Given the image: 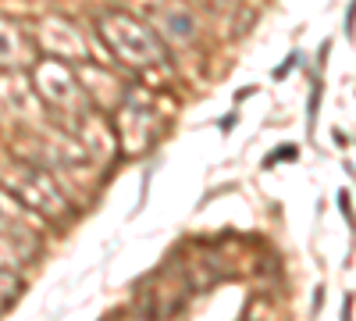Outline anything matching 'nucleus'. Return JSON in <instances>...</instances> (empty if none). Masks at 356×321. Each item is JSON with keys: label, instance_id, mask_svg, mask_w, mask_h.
<instances>
[{"label": "nucleus", "instance_id": "obj_7", "mask_svg": "<svg viewBox=\"0 0 356 321\" xmlns=\"http://www.w3.org/2000/svg\"><path fill=\"white\" fill-rule=\"evenodd\" d=\"M114 111H118L114 114V132H118V143L125 147V154L150 150L157 132H161V118H157V114L150 107H143V100H132V97H125Z\"/></svg>", "mask_w": 356, "mask_h": 321}, {"label": "nucleus", "instance_id": "obj_10", "mask_svg": "<svg viewBox=\"0 0 356 321\" xmlns=\"http://www.w3.org/2000/svg\"><path fill=\"white\" fill-rule=\"evenodd\" d=\"M22 275L15 272V268H8V265H0V314H8L15 304H18V297H22Z\"/></svg>", "mask_w": 356, "mask_h": 321}, {"label": "nucleus", "instance_id": "obj_2", "mask_svg": "<svg viewBox=\"0 0 356 321\" xmlns=\"http://www.w3.org/2000/svg\"><path fill=\"white\" fill-rule=\"evenodd\" d=\"M0 186H4L11 196H18L40 221L68 225L75 218L72 196L61 189L54 168H47V164H36V161H29V157H11L8 175L0 179Z\"/></svg>", "mask_w": 356, "mask_h": 321}, {"label": "nucleus", "instance_id": "obj_3", "mask_svg": "<svg viewBox=\"0 0 356 321\" xmlns=\"http://www.w3.org/2000/svg\"><path fill=\"white\" fill-rule=\"evenodd\" d=\"M97 33H100L104 47L129 68L146 72V68H161L168 61V43L154 33L150 22L132 11H122V8L104 11L97 18Z\"/></svg>", "mask_w": 356, "mask_h": 321}, {"label": "nucleus", "instance_id": "obj_9", "mask_svg": "<svg viewBox=\"0 0 356 321\" xmlns=\"http://www.w3.org/2000/svg\"><path fill=\"white\" fill-rule=\"evenodd\" d=\"M40 57L33 29L15 22V18H0V72H25Z\"/></svg>", "mask_w": 356, "mask_h": 321}, {"label": "nucleus", "instance_id": "obj_5", "mask_svg": "<svg viewBox=\"0 0 356 321\" xmlns=\"http://www.w3.org/2000/svg\"><path fill=\"white\" fill-rule=\"evenodd\" d=\"M36 47L47 57H57V61H68V65H82V61H93V50H89L86 33L65 15H47L36 29Z\"/></svg>", "mask_w": 356, "mask_h": 321}, {"label": "nucleus", "instance_id": "obj_6", "mask_svg": "<svg viewBox=\"0 0 356 321\" xmlns=\"http://www.w3.org/2000/svg\"><path fill=\"white\" fill-rule=\"evenodd\" d=\"M0 118L15 122L22 129H36L40 118H47L33 82H29V68L25 72H0Z\"/></svg>", "mask_w": 356, "mask_h": 321}, {"label": "nucleus", "instance_id": "obj_8", "mask_svg": "<svg viewBox=\"0 0 356 321\" xmlns=\"http://www.w3.org/2000/svg\"><path fill=\"white\" fill-rule=\"evenodd\" d=\"M146 22L154 25V33L168 47H189L200 36V15L193 11V4H186V0H161V4H154Z\"/></svg>", "mask_w": 356, "mask_h": 321}, {"label": "nucleus", "instance_id": "obj_4", "mask_svg": "<svg viewBox=\"0 0 356 321\" xmlns=\"http://www.w3.org/2000/svg\"><path fill=\"white\" fill-rule=\"evenodd\" d=\"M40 246H43L40 218L18 196H11L0 186V265L18 268L25 260H33Z\"/></svg>", "mask_w": 356, "mask_h": 321}, {"label": "nucleus", "instance_id": "obj_1", "mask_svg": "<svg viewBox=\"0 0 356 321\" xmlns=\"http://www.w3.org/2000/svg\"><path fill=\"white\" fill-rule=\"evenodd\" d=\"M29 82H33L47 118H54V125L68 136H75L79 125L97 111L86 97V86H82L75 65H68V61H57V57L40 54L36 61L29 65Z\"/></svg>", "mask_w": 356, "mask_h": 321}]
</instances>
